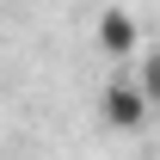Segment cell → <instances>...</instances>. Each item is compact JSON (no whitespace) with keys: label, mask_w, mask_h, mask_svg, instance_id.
<instances>
[{"label":"cell","mask_w":160,"mask_h":160,"mask_svg":"<svg viewBox=\"0 0 160 160\" xmlns=\"http://www.w3.org/2000/svg\"><path fill=\"white\" fill-rule=\"evenodd\" d=\"M99 111H105L111 129H142V123H148V99H142L136 80H111L99 92Z\"/></svg>","instance_id":"6da1fadb"},{"label":"cell","mask_w":160,"mask_h":160,"mask_svg":"<svg viewBox=\"0 0 160 160\" xmlns=\"http://www.w3.org/2000/svg\"><path fill=\"white\" fill-rule=\"evenodd\" d=\"M99 49L111 62H129L142 49V25H136V12H129V6H105L99 12Z\"/></svg>","instance_id":"7a4b0ae2"},{"label":"cell","mask_w":160,"mask_h":160,"mask_svg":"<svg viewBox=\"0 0 160 160\" xmlns=\"http://www.w3.org/2000/svg\"><path fill=\"white\" fill-rule=\"evenodd\" d=\"M136 86H142V99H148V111H160V49H148V56H142Z\"/></svg>","instance_id":"3957f363"}]
</instances>
